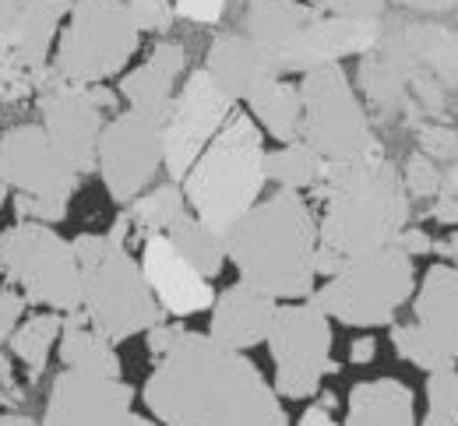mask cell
I'll list each match as a JSON object with an SVG mask.
<instances>
[{
  "label": "cell",
  "instance_id": "6da1fadb",
  "mask_svg": "<svg viewBox=\"0 0 458 426\" xmlns=\"http://www.w3.org/2000/svg\"><path fill=\"white\" fill-rule=\"evenodd\" d=\"M163 426H289L276 384L243 353L187 331L141 388Z\"/></svg>",
  "mask_w": 458,
  "mask_h": 426
},
{
  "label": "cell",
  "instance_id": "7a4b0ae2",
  "mask_svg": "<svg viewBox=\"0 0 458 426\" xmlns=\"http://www.w3.org/2000/svg\"><path fill=\"white\" fill-rule=\"evenodd\" d=\"M318 219L300 190L261 197L226 230V257L272 300H310L318 282Z\"/></svg>",
  "mask_w": 458,
  "mask_h": 426
},
{
  "label": "cell",
  "instance_id": "3957f363",
  "mask_svg": "<svg viewBox=\"0 0 458 426\" xmlns=\"http://www.w3.org/2000/svg\"><path fill=\"white\" fill-rule=\"evenodd\" d=\"M314 197L321 201V246L345 261L395 244L412 222V197L402 183V170L385 152L352 163H325Z\"/></svg>",
  "mask_w": 458,
  "mask_h": 426
},
{
  "label": "cell",
  "instance_id": "277c9868",
  "mask_svg": "<svg viewBox=\"0 0 458 426\" xmlns=\"http://www.w3.org/2000/svg\"><path fill=\"white\" fill-rule=\"evenodd\" d=\"M81 264V310L114 342H127L166 313L152 297L141 261L131 254V219L127 212L110 226V233H81L71 240Z\"/></svg>",
  "mask_w": 458,
  "mask_h": 426
},
{
  "label": "cell",
  "instance_id": "5b68a950",
  "mask_svg": "<svg viewBox=\"0 0 458 426\" xmlns=\"http://www.w3.org/2000/svg\"><path fill=\"white\" fill-rule=\"evenodd\" d=\"M265 183L268 177L261 127L250 113L236 110L226 127L208 141V148L194 159L180 187L194 215L226 237L229 226L261 201Z\"/></svg>",
  "mask_w": 458,
  "mask_h": 426
},
{
  "label": "cell",
  "instance_id": "8992f818",
  "mask_svg": "<svg viewBox=\"0 0 458 426\" xmlns=\"http://www.w3.org/2000/svg\"><path fill=\"white\" fill-rule=\"evenodd\" d=\"M416 297V268L402 246L388 244L345 261L321 289L310 293L332 321L349 328H385Z\"/></svg>",
  "mask_w": 458,
  "mask_h": 426
},
{
  "label": "cell",
  "instance_id": "52a82bcc",
  "mask_svg": "<svg viewBox=\"0 0 458 426\" xmlns=\"http://www.w3.org/2000/svg\"><path fill=\"white\" fill-rule=\"evenodd\" d=\"M0 275L29 304L71 313L81 310V264L71 240L54 226L18 222L0 233Z\"/></svg>",
  "mask_w": 458,
  "mask_h": 426
},
{
  "label": "cell",
  "instance_id": "ba28073f",
  "mask_svg": "<svg viewBox=\"0 0 458 426\" xmlns=\"http://www.w3.org/2000/svg\"><path fill=\"white\" fill-rule=\"evenodd\" d=\"M141 29L123 0H74L60 29L54 71L64 81L103 85L138 54Z\"/></svg>",
  "mask_w": 458,
  "mask_h": 426
},
{
  "label": "cell",
  "instance_id": "9c48e42d",
  "mask_svg": "<svg viewBox=\"0 0 458 426\" xmlns=\"http://www.w3.org/2000/svg\"><path fill=\"white\" fill-rule=\"evenodd\" d=\"M303 141L325 163H352L385 152L343 63H325L303 74Z\"/></svg>",
  "mask_w": 458,
  "mask_h": 426
},
{
  "label": "cell",
  "instance_id": "30bf717a",
  "mask_svg": "<svg viewBox=\"0 0 458 426\" xmlns=\"http://www.w3.org/2000/svg\"><path fill=\"white\" fill-rule=\"evenodd\" d=\"M39 121L47 138L54 141L64 163L74 173H92L99 163V138L106 127V113L116 110V96L106 85H78L64 81L54 63L43 71L39 92Z\"/></svg>",
  "mask_w": 458,
  "mask_h": 426
},
{
  "label": "cell",
  "instance_id": "8fae6325",
  "mask_svg": "<svg viewBox=\"0 0 458 426\" xmlns=\"http://www.w3.org/2000/svg\"><path fill=\"white\" fill-rule=\"evenodd\" d=\"M268 349L276 360V391L293 402L314 398L325 373L339 370L332 360V317L310 300L279 306Z\"/></svg>",
  "mask_w": 458,
  "mask_h": 426
},
{
  "label": "cell",
  "instance_id": "7c38bea8",
  "mask_svg": "<svg viewBox=\"0 0 458 426\" xmlns=\"http://www.w3.org/2000/svg\"><path fill=\"white\" fill-rule=\"evenodd\" d=\"M236 113V99L205 71H191L180 92L173 96L170 117L163 121V163L170 180H183L194 159Z\"/></svg>",
  "mask_w": 458,
  "mask_h": 426
},
{
  "label": "cell",
  "instance_id": "4fadbf2b",
  "mask_svg": "<svg viewBox=\"0 0 458 426\" xmlns=\"http://www.w3.org/2000/svg\"><path fill=\"white\" fill-rule=\"evenodd\" d=\"M96 170L116 205H131L138 194H145L152 187L159 170H166L163 123L138 113V110L110 117L103 127V138H99Z\"/></svg>",
  "mask_w": 458,
  "mask_h": 426
},
{
  "label": "cell",
  "instance_id": "5bb4252c",
  "mask_svg": "<svg viewBox=\"0 0 458 426\" xmlns=\"http://www.w3.org/2000/svg\"><path fill=\"white\" fill-rule=\"evenodd\" d=\"M134 388L120 377H103L89 370H60L54 377L43 426H131Z\"/></svg>",
  "mask_w": 458,
  "mask_h": 426
},
{
  "label": "cell",
  "instance_id": "9a60e30c",
  "mask_svg": "<svg viewBox=\"0 0 458 426\" xmlns=\"http://www.w3.org/2000/svg\"><path fill=\"white\" fill-rule=\"evenodd\" d=\"M385 21L381 18H343V14H328L321 11L318 18H310L293 39L283 46L268 50L283 74H307L314 67L325 63H343V57H363L377 46V39L385 36Z\"/></svg>",
  "mask_w": 458,
  "mask_h": 426
},
{
  "label": "cell",
  "instance_id": "2e32d148",
  "mask_svg": "<svg viewBox=\"0 0 458 426\" xmlns=\"http://www.w3.org/2000/svg\"><path fill=\"white\" fill-rule=\"evenodd\" d=\"M0 183L18 194L74 197L81 173L64 163L43 123H18L0 134Z\"/></svg>",
  "mask_w": 458,
  "mask_h": 426
},
{
  "label": "cell",
  "instance_id": "e0dca14e",
  "mask_svg": "<svg viewBox=\"0 0 458 426\" xmlns=\"http://www.w3.org/2000/svg\"><path fill=\"white\" fill-rule=\"evenodd\" d=\"M423 74V63L416 61L402 39V29L392 32L385 29V36L377 39V46L370 54L360 57L356 67V81L363 88V99L370 103L374 113L381 117H409L416 127V110H412V85Z\"/></svg>",
  "mask_w": 458,
  "mask_h": 426
},
{
  "label": "cell",
  "instance_id": "ac0fdd59",
  "mask_svg": "<svg viewBox=\"0 0 458 426\" xmlns=\"http://www.w3.org/2000/svg\"><path fill=\"white\" fill-rule=\"evenodd\" d=\"M141 271L152 286V297L159 300L163 313L170 317H194L205 313L216 304V289L212 279H205L176 246L166 233H156L148 240H141Z\"/></svg>",
  "mask_w": 458,
  "mask_h": 426
},
{
  "label": "cell",
  "instance_id": "d6986e66",
  "mask_svg": "<svg viewBox=\"0 0 458 426\" xmlns=\"http://www.w3.org/2000/svg\"><path fill=\"white\" fill-rule=\"evenodd\" d=\"M276 313H279V300H272L268 293H261L240 279L236 286H226L223 293H216L208 335L226 349L247 353V349L268 342Z\"/></svg>",
  "mask_w": 458,
  "mask_h": 426
},
{
  "label": "cell",
  "instance_id": "ffe728a7",
  "mask_svg": "<svg viewBox=\"0 0 458 426\" xmlns=\"http://www.w3.org/2000/svg\"><path fill=\"white\" fill-rule=\"evenodd\" d=\"M205 71L226 88L233 99H250L254 92H261L268 81L283 78L276 57L254 43L250 36L243 32H223L212 39L208 46V57H205Z\"/></svg>",
  "mask_w": 458,
  "mask_h": 426
},
{
  "label": "cell",
  "instance_id": "44dd1931",
  "mask_svg": "<svg viewBox=\"0 0 458 426\" xmlns=\"http://www.w3.org/2000/svg\"><path fill=\"white\" fill-rule=\"evenodd\" d=\"M183 67H187V50L166 39L148 54V61L138 63L134 71H127L120 78V96L131 103V110L163 123L170 117L173 96H176L173 88H176Z\"/></svg>",
  "mask_w": 458,
  "mask_h": 426
},
{
  "label": "cell",
  "instance_id": "7402d4cb",
  "mask_svg": "<svg viewBox=\"0 0 458 426\" xmlns=\"http://www.w3.org/2000/svg\"><path fill=\"white\" fill-rule=\"evenodd\" d=\"M343 426H420L412 388L399 377L360 380L349 391Z\"/></svg>",
  "mask_w": 458,
  "mask_h": 426
},
{
  "label": "cell",
  "instance_id": "603a6c76",
  "mask_svg": "<svg viewBox=\"0 0 458 426\" xmlns=\"http://www.w3.org/2000/svg\"><path fill=\"white\" fill-rule=\"evenodd\" d=\"M416 321L458 360V268L434 264L427 268L416 297H412Z\"/></svg>",
  "mask_w": 458,
  "mask_h": 426
},
{
  "label": "cell",
  "instance_id": "cb8c5ba5",
  "mask_svg": "<svg viewBox=\"0 0 458 426\" xmlns=\"http://www.w3.org/2000/svg\"><path fill=\"white\" fill-rule=\"evenodd\" d=\"M116 342L92 324V317L85 310H71L64 313V328H60V363L71 370H89V373H103V377H120V356L114 349Z\"/></svg>",
  "mask_w": 458,
  "mask_h": 426
},
{
  "label": "cell",
  "instance_id": "d4e9b609",
  "mask_svg": "<svg viewBox=\"0 0 458 426\" xmlns=\"http://www.w3.org/2000/svg\"><path fill=\"white\" fill-rule=\"evenodd\" d=\"M318 14H321V7L307 4V0H247V7H243V36H250L265 50H276L286 39H293Z\"/></svg>",
  "mask_w": 458,
  "mask_h": 426
},
{
  "label": "cell",
  "instance_id": "484cf974",
  "mask_svg": "<svg viewBox=\"0 0 458 426\" xmlns=\"http://www.w3.org/2000/svg\"><path fill=\"white\" fill-rule=\"evenodd\" d=\"M402 39L409 54L448 92H458V29L437 25V21H409L402 25Z\"/></svg>",
  "mask_w": 458,
  "mask_h": 426
},
{
  "label": "cell",
  "instance_id": "4316f807",
  "mask_svg": "<svg viewBox=\"0 0 458 426\" xmlns=\"http://www.w3.org/2000/svg\"><path fill=\"white\" fill-rule=\"evenodd\" d=\"M250 117L261 123L276 141H303V99H300V85H289L286 78L268 81L261 92H254L247 99Z\"/></svg>",
  "mask_w": 458,
  "mask_h": 426
},
{
  "label": "cell",
  "instance_id": "83f0119b",
  "mask_svg": "<svg viewBox=\"0 0 458 426\" xmlns=\"http://www.w3.org/2000/svg\"><path fill=\"white\" fill-rule=\"evenodd\" d=\"M187 212V197L183 187L176 180L156 183L145 194H138L127 208L131 219V240H148L156 233H170V226Z\"/></svg>",
  "mask_w": 458,
  "mask_h": 426
},
{
  "label": "cell",
  "instance_id": "f1b7e54d",
  "mask_svg": "<svg viewBox=\"0 0 458 426\" xmlns=\"http://www.w3.org/2000/svg\"><path fill=\"white\" fill-rule=\"evenodd\" d=\"M173 240V246L205 275V279H216L226 264V237L219 230H212L208 222H201L194 212H183L166 233Z\"/></svg>",
  "mask_w": 458,
  "mask_h": 426
},
{
  "label": "cell",
  "instance_id": "f546056e",
  "mask_svg": "<svg viewBox=\"0 0 458 426\" xmlns=\"http://www.w3.org/2000/svg\"><path fill=\"white\" fill-rule=\"evenodd\" d=\"M60 328H64V313L57 310H47V313H32L18 324V331L11 335L7 349L18 363H25L29 370V380H39L47 360H50V349L54 342H60Z\"/></svg>",
  "mask_w": 458,
  "mask_h": 426
},
{
  "label": "cell",
  "instance_id": "4dcf8cb0",
  "mask_svg": "<svg viewBox=\"0 0 458 426\" xmlns=\"http://www.w3.org/2000/svg\"><path fill=\"white\" fill-rule=\"evenodd\" d=\"M325 173V159L307 141H289L265 152V177L279 190H314Z\"/></svg>",
  "mask_w": 458,
  "mask_h": 426
},
{
  "label": "cell",
  "instance_id": "1f68e13d",
  "mask_svg": "<svg viewBox=\"0 0 458 426\" xmlns=\"http://www.w3.org/2000/svg\"><path fill=\"white\" fill-rule=\"evenodd\" d=\"M392 346H395V353H399L405 363L420 366L427 373L455 366V356L420 321H412V324H392Z\"/></svg>",
  "mask_w": 458,
  "mask_h": 426
},
{
  "label": "cell",
  "instance_id": "d6a6232c",
  "mask_svg": "<svg viewBox=\"0 0 458 426\" xmlns=\"http://www.w3.org/2000/svg\"><path fill=\"white\" fill-rule=\"evenodd\" d=\"M39 81H43V71H36V67L21 61V54L0 32V106L32 99L39 92Z\"/></svg>",
  "mask_w": 458,
  "mask_h": 426
},
{
  "label": "cell",
  "instance_id": "836d02e7",
  "mask_svg": "<svg viewBox=\"0 0 458 426\" xmlns=\"http://www.w3.org/2000/svg\"><path fill=\"white\" fill-rule=\"evenodd\" d=\"M420 426H458V370L427 373V413Z\"/></svg>",
  "mask_w": 458,
  "mask_h": 426
},
{
  "label": "cell",
  "instance_id": "e575fe53",
  "mask_svg": "<svg viewBox=\"0 0 458 426\" xmlns=\"http://www.w3.org/2000/svg\"><path fill=\"white\" fill-rule=\"evenodd\" d=\"M445 170L448 166H441L437 159H430L427 152H409V159H405V166H402V183H405V190H409V197H427V201H434L437 197V190H441V183H445Z\"/></svg>",
  "mask_w": 458,
  "mask_h": 426
},
{
  "label": "cell",
  "instance_id": "d590c367",
  "mask_svg": "<svg viewBox=\"0 0 458 426\" xmlns=\"http://www.w3.org/2000/svg\"><path fill=\"white\" fill-rule=\"evenodd\" d=\"M416 148L437 159L441 166L458 163V127L445 121H423L416 123Z\"/></svg>",
  "mask_w": 458,
  "mask_h": 426
},
{
  "label": "cell",
  "instance_id": "8d00e7d4",
  "mask_svg": "<svg viewBox=\"0 0 458 426\" xmlns=\"http://www.w3.org/2000/svg\"><path fill=\"white\" fill-rule=\"evenodd\" d=\"M71 197H57V194H14V212L21 222H43L54 226L67 215Z\"/></svg>",
  "mask_w": 458,
  "mask_h": 426
},
{
  "label": "cell",
  "instance_id": "74e56055",
  "mask_svg": "<svg viewBox=\"0 0 458 426\" xmlns=\"http://www.w3.org/2000/svg\"><path fill=\"white\" fill-rule=\"evenodd\" d=\"M123 4H127L131 18H134V25H138L141 32L163 36V32H170L173 21H176L173 0H123Z\"/></svg>",
  "mask_w": 458,
  "mask_h": 426
},
{
  "label": "cell",
  "instance_id": "f35d334b",
  "mask_svg": "<svg viewBox=\"0 0 458 426\" xmlns=\"http://www.w3.org/2000/svg\"><path fill=\"white\" fill-rule=\"evenodd\" d=\"M430 219L441 226H458V163L445 170V183L430 205Z\"/></svg>",
  "mask_w": 458,
  "mask_h": 426
},
{
  "label": "cell",
  "instance_id": "ab89813d",
  "mask_svg": "<svg viewBox=\"0 0 458 426\" xmlns=\"http://www.w3.org/2000/svg\"><path fill=\"white\" fill-rule=\"evenodd\" d=\"M25 306H29V300L14 286H0V349H7L11 335L25 321Z\"/></svg>",
  "mask_w": 458,
  "mask_h": 426
},
{
  "label": "cell",
  "instance_id": "60d3db41",
  "mask_svg": "<svg viewBox=\"0 0 458 426\" xmlns=\"http://www.w3.org/2000/svg\"><path fill=\"white\" fill-rule=\"evenodd\" d=\"M176 18L191 25H219L226 14V0H173Z\"/></svg>",
  "mask_w": 458,
  "mask_h": 426
},
{
  "label": "cell",
  "instance_id": "b9f144b4",
  "mask_svg": "<svg viewBox=\"0 0 458 426\" xmlns=\"http://www.w3.org/2000/svg\"><path fill=\"white\" fill-rule=\"evenodd\" d=\"M145 335H148V338H145V342H148V353H152L156 360H163L173 346H176V342L187 335V328H183V324H173V321H166V317H163V321H159V324H152Z\"/></svg>",
  "mask_w": 458,
  "mask_h": 426
},
{
  "label": "cell",
  "instance_id": "7bdbcfd3",
  "mask_svg": "<svg viewBox=\"0 0 458 426\" xmlns=\"http://www.w3.org/2000/svg\"><path fill=\"white\" fill-rule=\"evenodd\" d=\"M395 246H402L409 257H423V254H434L437 250V244H434V237L427 233V230H420V226H405L399 233V240H395Z\"/></svg>",
  "mask_w": 458,
  "mask_h": 426
},
{
  "label": "cell",
  "instance_id": "ee69618b",
  "mask_svg": "<svg viewBox=\"0 0 458 426\" xmlns=\"http://www.w3.org/2000/svg\"><path fill=\"white\" fill-rule=\"evenodd\" d=\"M405 11H420V14H445V11H458V0H392Z\"/></svg>",
  "mask_w": 458,
  "mask_h": 426
},
{
  "label": "cell",
  "instance_id": "f6af8a7d",
  "mask_svg": "<svg viewBox=\"0 0 458 426\" xmlns=\"http://www.w3.org/2000/svg\"><path fill=\"white\" fill-rule=\"evenodd\" d=\"M296 426H343V423H335L332 409L321 402V405H307V413L296 420Z\"/></svg>",
  "mask_w": 458,
  "mask_h": 426
},
{
  "label": "cell",
  "instance_id": "bcb514c9",
  "mask_svg": "<svg viewBox=\"0 0 458 426\" xmlns=\"http://www.w3.org/2000/svg\"><path fill=\"white\" fill-rule=\"evenodd\" d=\"M374 353H377V342L370 338V335H363V338H356L352 346H349V363H370L374 360Z\"/></svg>",
  "mask_w": 458,
  "mask_h": 426
},
{
  "label": "cell",
  "instance_id": "7dc6e473",
  "mask_svg": "<svg viewBox=\"0 0 458 426\" xmlns=\"http://www.w3.org/2000/svg\"><path fill=\"white\" fill-rule=\"evenodd\" d=\"M437 250L448 257V264H452V268H458V230L455 233H448V240H445V244H437Z\"/></svg>",
  "mask_w": 458,
  "mask_h": 426
},
{
  "label": "cell",
  "instance_id": "c3c4849f",
  "mask_svg": "<svg viewBox=\"0 0 458 426\" xmlns=\"http://www.w3.org/2000/svg\"><path fill=\"white\" fill-rule=\"evenodd\" d=\"M0 426H39L32 416L25 413H0Z\"/></svg>",
  "mask_w": 458,
  "mask_h": 426
},
{
  "label": "cell",
  "instance_id": "681fc988",
  "mask_svg": "<svg viewBox=\"0 0 458 426\" xmlns=\"http://www.w3.org/2000/svg\"><path fill=\"white\" fill-rule=\"evenodd\" d=\"M131 426H163V423H159V420H145V416H134V420H131Z\"/></svg>",
  "mask_w": 458,
  "mask_h": 426
},
{
  "label": "cell",
  "instance_id": "f907efd6",
  "mask_svg": "<svg viewBox=\"0 0 458 426\" xmlns=\"http://www.w3.org/2000/svg\"><path fill=\"white\" fill-rule=\"evenodd\" d=\"M7 197H11V194H7V187H4V183H0V208H4V205H7Z\"/></svg>",
  "mask_w": 458,
  "mask_h": 426
},
{
  "label": "cell",
  "instance_id": "816d5d0a",
  "mask_svg": "<svg viewBox=\"0 0 458 426\" xmlns=\"http://www.w3.org/2000/svg\"><path fill=\"white\" fill-rule=\"evenodd\" d=\"M455 127H458V110H455Z\"/></svg>",
  "mask_w": 458,
  "mask_h": 426
}]
</instances>
